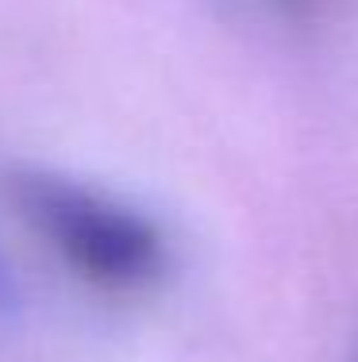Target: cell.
<instances>
[{
	"instance_id": "1",
	"label": "cell",
	"mask_w": 358,
	"mask_h": 362,
	"mask_svg": "<svg viewBox=\"0 0 358 362\" xmlns=\"http://www.w3.org/2000/svg\"><path fill=\"white\" fill-rule=\"evenodd\" d=\"M16 201L42 243L105 293H143L158 286L169 266L166 235L155 220L81 181L31 170L16 177Z\"/></svg>"
},
{
	"instance_id": "2",
	"label": "cell",
	"mask_w": 358,
	"mask_h": 362,
	"mask_svg": "<svg viewBox=\"0 0 358 362\" xmlns=\"http://www.w3.org/2000/svg\"><path fill=\"white\" fill-rule=\"evenodd\" d=\"M12 305H16V281L8 274L4 258H0V308H12Z\"/></svg>"
},
{
	"instance_id": "3",
	"label": "cell",
	"mask_w": 358,
	"mask_h": 362,
	"mask_svg": "<svg viewBox=\"0 0 358 362\" xmlns=\"http://www.w3.org/2000/svg\"><path fill=\"white\" fill-rule=\"evenodd\" d=\"M278 4H289V8H316L323 0H278Z\"/></svg>"
},
{
	"instance_id": "4",
	"label": "cell",
	"mask_w": 358,
	"mask_h": 362,
	"mask_svg": "<svg viewBox=\"0 0 358 362\" xmlns=\"http://www.w3.org/2000/svg\"><path fill=\"white\" fill-rule=\"evenodd\" d=\"M351 362H358V343H354V351H351Z\"/></svg>"
}]
</instances>
